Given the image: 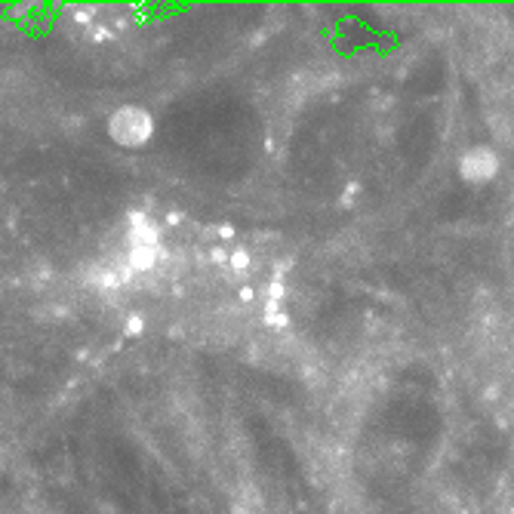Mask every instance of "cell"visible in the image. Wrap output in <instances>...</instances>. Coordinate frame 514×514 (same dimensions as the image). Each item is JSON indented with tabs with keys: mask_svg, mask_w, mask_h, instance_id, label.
Returning a JSON list of instances; mask_svg holds the SVG:
<instances>
[{
	"mask_svg": "<svg viewBox=\"0 0 514 514\" xmlns=\"http://www.w3.org/2000/svg\"><path fill=\"white\" fill-rule=\"evenodd\" d=\"M496 173H499V158L493 149H487V145H474V149H468L462 154L459 176L465 182H472V185H483V182H490Z\"/></svg>",
	"mask_w": 514,
	"mask_h": 514,
	"instance_id": "6da1fadb",
	"label": "cell"
}]
</instances>
